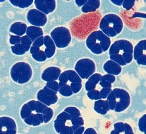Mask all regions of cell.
<instances>
[{
    "label": "cell",
    "instance_id": "obj_1",
    "mask_svg": "<svg viewBox=\"0 0 146 134\" xmlns=\"http://www.w3.org/2000/svg\"><path fill=\"white\" fill-rule=\"evenodd\" d=\"M47 107L39 101L31 100L22 107L20 115L27 124L38 126L43 123V117Z\"/></svg>",
    "mask_w": 146,
    "mask_h": 134
},
{
    "label": "cell",
    "instance_id": "obj_2",
    "mask_svg": "<svg viewBox=\"0 0 146 134\" xmlns=\"http://www.w3.org/2000/svg\"><path fill=\"white\" fill-rule=\"evenodd\" d=\"M84 124L82 117H72L65 112L60 114L54 121V129L59 134H73L78 128Z\"/></svg>",
    "mask_w": 146,
    "mask_h": 134
},
{
    "label": "cell",
    "instance_id": "obj_3",
    "mask_svg": "<svg viewBox=\"0 0 146 134\" xmlns=\"http://www.w3.org/2000/svg\"><path fill=\"white\" fill-rule=\"evenodd\" d=\"M111 39L101 30L93 32L86 39V45L94 53L100 54L110 48Z\"/></svg>",
    "mask_w": 146,
    "mask_h": 134
},
{
    "label": "cell",
    "instance_id": "obj_4",
    "mask_svg": "<svg viewBox=\"0 0 146 134\" xmlns=\"http://www.w3.org/2000/svg\"><path fill=\"white\" fill-rule=\"evenodd\" d=\"M110 109L117 112H120L126 109L130 104V96L125 90L115 88L107 96Z\"/></svg>",
    "mask_w": 146,
    "mask_h": 134
},
{
    "label": "cell",
    "instance_id": "obj_5",
    "mask_svg": "<svg viewBox=\"0 0 146 134\" xmlns=\"http://www.w3.org/2000/svg\"><path fill=\"white\" fill-rule=\"evenodd\" d=\"M123 27L121 18L114 14L104 16L101 20L100 28L102 31L108 37H113L120 33Z\"/></svg>",
    "mask_w": 146,
    "mask_h": 134
},
{
    "label": "cell",
    "instance_id": "obj_6",
    "mask_svg": "<svg viewBox=\"0 0 146 134\" xmlns=\"http://www.w3.org/2000/svg\"><path fill=\"white\" fill-rule=\"evenodd\" d=\"M133 46L128 40H117L114 42L109 49L110 55L119 54L123 56L126 64L130 63L133 59Z\"/></svg>",
    "mask_w": 146,
    "mask_h": 134
},
{
    "label": "cell",
    "instance_id": "obj_7",
    "mask_svg": "<svg viewBox=\"0 0 146 134\" xmlns=\"http://www.w3.org/2000/svg\"><path fill=\"white\" fill-rule=\"evenodd\" d=\"M11 75L13 81L16 83H25L32 77V69L30 65L26 62H17L12 67Z\"/></svg>",
    "mask_w": 146,
    "mask_h": 134
},
{
    "label": "cell",
    "instance_id": "obj_8",
    "mask_svg": "<svg viewBox=\"0 0 146 134\" xmlns=\"http://www.w3.org/2000/svg\"><path fill=\"white\" fill-rule=\"evenodd\" d=\"M59 81L69 85L73 94L78 93L82 86V79L74 70H67L60 73Z\"/></svg>",
    "mask_w": 146,
    "mask_h": 134
},
{
    "label": "cell",
    "instance_id": "obj_9",
    "mask_svg": "<svg viewBox=\"0 0 146 134\" xmlns=\"http://www.w3.org/2000/svg\"><path fill=\"white\" fill-rule=\"evenodd\" d=\"M51 38L58 48L67 47L71 41L72 38L69 29L64 26L56 27L51 32Z\"/></svg>",
    "mask_w": 146,
    "mask_h": 134
},
{
    "label": "cell",
    "instance_id": "obj_10",
    "mask_svg": "<svg viewBox=\"0 0 146 134\" xmlns=\"http://www.w3.org/2000/svg\"><path fill=\"white\" fill-rule=\"evenodd\" d=\"M75 69L81 78L87 79L95 71V64L90 59H81L76 63Z\"/></svg>",
    "mask_w": 146,
    "mask_h": 134
},
{
    "label": "cell",
    "instance_id": "obj_11",
    "mask_svg": "<svg viewBox=\"0 0 146 134\" xmlns=\"http://www.w3.org/2000/svg\"><path fill=\"white\" fill-rule=\"evenodd\" d=\"M57 92L48 88L46 86L38 91L37 99L38 101L46 106L55 104L58 100Z\"/></svg>",
    "mask_w": 146,
    "mask_h": 134
},
{
    "label": "cell",
    "instance_id": "obj_12",
    "mask_svg": "<svg viewBox=\"0 0 146 134\" xmlns=\"http://www.w3.org/2000/svg\"><path fill=\"white\" fill-rule=\"evenodd\" d=\"M27 20L31 24L36 26H43L47 21L46 14L35 9H30L27 15Z\"/></svg>",
    "mask_w": 146,
    "mask_h": 134
},
{
    "label": "cell",
    "instance_id": "obj_13",
    "mask_svg": "<svg viewBox=\"0 0 146 134\" xmlns=\"http://www.w3.org/2000/svg\"><path fill=\"white\" fill-rule=\"evenodd\" d=\"M17 126L12 118L8 117H0V134H16Z\"/></svg>",
    "mask_w": 146,
    "mask_h": 134
},
{
    "label": "cell",
    "instance_id": "obj_14",
    "mask_svg": "<svg viewBox=\"0 0 146 134\" xmlns=\"http://www.w3.org/2000/svg\"><path fill=\"white\" fill-rule=\"evenodd\" d=\"M146 40L140 41L135 46L133 57L139 65H146Z\"/></svg>",
    "mask_w": 146,
    "mask_h": 134
},
{
    "label": "cell",
    "instance_id": "obj_15",
    "mask_svg": "<svg viewBox=\"0 0 146 134\" xmlns=\"http://www.w3.org/2000/svg\"><path fill=\"white\" fill-rule=\"evenodd\" d=\"M35 3L37 10L45 14L52 13L56 8V1L54 0H36Z\"/></svg>",
    "mask_w": 146,
    "mask_h": 134
},
{
    "label": "cell",
    "instance_id": "obj_16",
    "mask_svg": "<svg viewBox=\"0 0 146 134\" xmlns=\"http://www.w3.org/2000/svg\"><path fill=\"white\" fill-rule=\"evenodd\" d=\"M61 73L59 67H50L46 69L42 75V79L47 82L56 81L58 79Z\"/></svg>",
    "mask_w": 146,
    "mask_h": 134
},
{
    "label": "cell",
    "instance_id": "obj_17",
    "mask_svg": "<svg viewBox=\"0 0 146 134\" xmlns=\"http://www.w3.org/2000/svg\"><path fill=\"white\" fill-rule=\"evenodd\" d=\"M111 134H134L131 126L126 123L118 122L114 124Z\"/></svg>",
    "mask_w": 146,
    "mask_h": 134
},
{
    "label": "cell",
    "instance_id": "obj_18",
    "mask_svg": "<svg viewBox=\"0 0 146 134\" xmlns=\"http://www.w3.org/2000/svg\"><path fill=\"white\" fill-rule=\"evenodd\" d=\"M104 71L111 75H119L122 71V67L114 61L109 60L107 61L103 66Z\"/></svg>",
    "mask_w": 146,
    "mask_h": 134
},
{
    "label": "cell",
    "instance_id": "obj_19",
    "mask_svg": "<svg viewBox=\"0 0 146 134\" xmlns=\"http://www.w3.org/2000/svg\"><path fill=\"white\" fill-rule=\"evenodd\" d=\"M44 44L46 47L44 53L47 58H51L55 53L56 46L52 38L49 36L44 37Z\"/></svg>",
    "mask_w": 146,
    "mask_h": 134
},
{
    "label": "cell",
    "instance_id": "obj_20",
    "mask_svg": "<svg viewBox=\"0 0 146 134\" xmlns=\"http://www.w3.org/2000/svg\"><path fill=\"white\" fill-rule=\"evenodd\" d=\"M94 109L100 114L102 115L106 114L110 109L108 101L102 100L96 101L94 103Z\"/></svg>",
    "mask_w": 146,
    "mask_h": 134
},
{
    "label": "cell",
    "instance_id": "obj_21",
    "mask_svg": "<svg viewBox=\"0 0 146 134\" xmlns=\"http://www.w3.org/2000/svg\"><path fill=\"white\" fill-rule=\"evenodd\" d=\"M26 34L31 41L34 42L36 38L42 36L43 32L40 27L31 26L27 28Z\"/></svg>",
    "mask_w": 146,
    "mask_h": 134
},
{
    "label": "cell",
    "instance_id": "obj_22",
    "mask_svg": "<svg viewBox=\"0 0 146 134\" xmlns=\"http://www.w3.org/2000/svg\"><path fill=\"white\" fill-rule=\"evenodd\" d=\"M100 1L99 0H87L82 7V11L84 13L95 12L100 8Z\"/></svg>",
    "mask_w": 146,
    "mask_h": 134
},
{
    "label": "cell",
    "instance_id": "obj_23",
    "mask_svg": "<svg viewBox=\"0 0 146 134\" xmlns=\"http://www.w3.org/2000/svg\"><path fill=\"white\" fill-rule=\"evenodd\" d=\"M102 76L101 74L98 73H96L91 75L85 83L86 90L89 91L94 90L96 87V84L100 81Z\"/></svg>",
    "mask_w": 146,
    "mask_h": 134
},
{
    "label": "cell",
    "instance_id": "obj_24",
    "mask_svg": "<svg viewBox=\"0 0 146 134\" xmlns=\"http://www.w3.org/2000/svg\"><path fill=\"white\" fill-rule=\"evenodd\" d=\"M27 26L25 23L21 22H17L13 23L10 27V31L17 36L23 35L27 30Z\"/></svg>",
    "mask_w": 146,
    "mask_h": 134
},
{
    "label": "cell",
    "instance_id": "obj_25",
    "mask_svg": "<svg viewBox=\"0 0 146 134\" xmlns=\"http://www.w3.org/2000/svg\"><path fill=\"white\" fill-rule=\"evenodd\" d=\"M59 84L58 91L60 94L63 96H69L73 94L70 87L66 84L59 82Z\"/></svg>",
    "mask_w": 146,
    "mask_h": 134
},
{
    "label": "cell",
    "instance_id": "obj_26",
    "mask_svg": "<svg viewBox=\"0 0 146 134\" xmlns=\"http://www.w3.org/2000/svg\"><path fill=\"white\" fill-rule=\"evenodd\" d=\"M20 43L23 45L25 52H28L31 48L32 42L29 38L26 35L21 37Z\"/></svg>",
    "mask_w": 146,
    "mask_h": 134
},
{
    "label": "cell",
    "instance_id": "obj_27",
    "mask_svg": "<svg viewBox=\"0 0 146 134\" xmlns=\"http://www.w3.org/2000/svg\"><path fill=\"white\" fill-rule=\"evenodd\" d=\"M64 112L68 113L72 117H81V114L80 111L74 107H69L65 109Z\"/></svg>",
    "mask_w": 146,
    "mask_h": 134
},
{
    "label": "cell",
    "instance_id": "obj_28",
    "mask_svg": "<svg viewBox=\"0 0 146 134\" xmlns=\"http://www.w3.org/2000/svg\"><path fill=\"white\" fill-rule=\"evenodd\" d=\"M11 48L13 53L17 55H22L26 53L21 43L18 44L14 46H12Z\"/></svg>",
    "mask_w": 146,
    "mask_h": 134
},
{
    "label": "cell",
    "instance_id": "obj_29",
    "mask_svg": "<svg viewBox=\"0 0 146 134\" xmlns=\"http://www.w3.org/2000/svg\"><path fill=\"white\" fill-rule=\"evenodd\" d=\"M111 60L114 61L120 66H125L126 65L123 56L119 54H113L110 55Z\"/></svg>",
    "mask_w": 146,
    "mask_h": 134
},
{
    "label": "cell",
    "instance_id": "obj_30",
    "mask_svg": "<svg viewBox=\"0 0 146 134\" xmlns=\"http://www.w3.org/2000/svg\"><path fill=\"white\" fill-rule=\"evenodd\" d=\"M32 56L35 60L40 62L45 61L47 59L45 53L42 50H40L37 53L32 54Z\"/></svg>",
    "mask_w": 146,
    "mask_h": 134
},
{
    "label": "cell",
    "instance_id": "obj_31",
    "mask_svg": "<svg viewBox=\"0 0 146 134\" xmlns=\"http://www.w3.org/2000/svg\"><path fill=\"white\" fill-rule=\"evenodd\" d=\"M53 110L51 108L48 107L43 117V123H47L49 122L53 117Z\"/></svg>",
    "mask_w": 146,
    "mask_h": 134
},
{
    "label": "cell",
    "instance_id": "obj_32",
    "mask_svg": "<svg viewBox=\"0 0 146 134\" xmlns=\"http://www.w3.org/2000/svg\"><path fill=\"white\" fill-rule=\"evenodd\" d=\"M87 95L89 98L92 100H98L101 99L100 91L96 90L94 89L88 91Z\"/></svg>",
    "mask_w": 146,
    "mask_h": 134
},
{
    "label": "cell",
    "instance_id": "obj_33",
    "mask_svg": "<svg viewBox=\"0 0 146 134\" xmlns=\"http://www.w3.org/2000/svg\"><path fill=\"white\" fill-rule=\"evenodd\" d=\"M146 114H144L139 119L138 122V127L139 129L142 132L146 134Z\"/></svg>",
    "mask_w": 146,
    "mask_h": 134
},
{
    "label": "cell",
    "instance_id": "obj_34",
    "mask_svg": "<svg viewBox=\"0 0 146 134\" xmlns=\"http://www.w3.org/2000/svg\"><path fill=\"white\" fill-rule=\"evenodd\" d=\"M46 87L56 92H58L59 89V84L56 81L47 82Z\"/></svg>",
    "mask_w": 146,
    "mask_h": 134
},
{
    "label": "cell",
    "instance_id": "obj_35",
    "mask_svg": "<svg viewBox=\"0 0 146 134\" xmlns=\"http://www.w3.org/2000/svg\"><path fill=\"white\" fill-rule=\"evenodd\" d=\"M115 80H116V77L114 75L107 74L102 76L100 81H106L112 84L115 82Z\"/></svg>",
    "mask_w": 146,
    "mask_h": 134
},
{
    "label": "cell",
    "instance_id": "obj_36",
    "mask_svg": "<svg viewBox=\"0 0 146 134\" xmlns=\"http://www.w3.org/2000/svg\"><path fill=\"white\" fill-rule=\"evenodd\" d=\"M33 1V0H19L18 7L21 8H25L31 6Z\"/></svg>",
    "mask_w": 146,
    "mask_h": 134
},
{
    "label": "cell",
    "instance_id": "obj_37",
    "mask_svg": "<svg viewBox=\"0 0 146 134\" xmlns=\"http://www.w3.org/2000/svg\"><path fill=\"white\" fill-rule=\"evenodd\" d=\"M135 1H123V7L124 8L126 9V10H129L131 9L135 3Z\"/></svg>",
    "mask_w": 146,
    "mask_h": 134
},
{
    "label": "cell",
    "instance_id": "obj_38",
    "mask_svg": "<svg viewBox=\"0 0 146 134\" xmlns=\"http://www.w3.org/2000/svg\"><path fill=\"white\" fill-rule=\"evenodd\" d=\"M111 88H103L100 91V97L101 99H106L108 96L111 91Z\"/></svg>",
    "mask_w": 146,
    "mask_h": 134
},
{
    "label": "cell",
    "instance_id": "obj_39",
    "mask_svg": "<svg viewBox=\"0 0 146 134\" xmlns=\"http://www.w3.org/2000/svg\"><path fill=\"white\" fill-rule=\"evenodd\" d=\"M21 37L19 36L11 35L10 39V43L14 45L18 44H20L21 42Z\"/></svg>",
    "mask_w": 146,
    "mask_h": 134
},
{
    "label": "cell",
    "instance_id": "obj_40",
    "mask_svg": "<svg viewBox=\"0 0 146 134\" xmlns=\"http://www.w3.org/2000/svg\"><path fill=\"white\" fill-rule=\"evenodd\" d=\"M44 44V36H41L36 38L32 44V46L40 48Z\"/></svg>",
    "mask_w": 146,
    "mask_h": 134
},
{
    "label": "cell",
    "instance_id": "obj_41",
    "mask_svg": "<svg viewBox=\"0 0 146 134\" xmlns=\"http://www.w3.org/2000/svg\"><path fill=\"white\" fill-rule=\"evenodd\" d=\"M100 84L103 88H110L112 87L111 84L106 81H100Z\"/></svg>",
    "mask_w": 146,
    "mask_h": 134
},
{
    "label": "cell",
    "instance_id": "obj_42",
    "mask_svg": "<svg viewBox=\"0 0 146 134\" xmlns=\"http://www.w3.org/2000/svg\"><path fill=\"white\" fill-rule=\"evenodd\" d=\"M83 134H97V133L94 129L92 128H89L85 131Z\"/></svg>",
    "mask_w": 146,
    "mask_h": 134
},
{
    "label": "cell",
    "instance_id": "obj_43",
    "mask_svg": "<svg viewBox=\"0 0 146 134\" xmlns=\"http://www.w3.org/2000/svg\"><path fill=\"white\" fill-rule=\"evenodd\" d=\"M85 129V128L84 126H81L78 128L74 132L73 134H82Z\"/></svg>",
    "mask_w": 146,
    "mask_h": 134
},
{
    "label": "cell",
    "instance_id": "obj_44",
    "mask_svg": "<svg viewBox=\"0 0 146 134\" xmlns=\"http://www.w3.org/2000/svg\"><path fill=\"white\" fill-rule=\"evenodd\" d=\"M40 50V48L35 47V46H32L31 47L30 53L31 54H34L37 53Z\"/></svg>",
    "mask_w": 146,
    "mask_h": 134
},
{
    "label": "cell",
    "instance_id": "obj_45",
    "mask_svg": "<svg viewBox=\"0 0 146 134\" xmlns=\"http://www.w3.org/2000/svg\"><path fill=\"white\" fill-rule=\"evenodd\" d=\"M75 1H76V4L78 7H81L83 6L86 3L87 0H76Z\"/></svg>",
    "mask_w": 146,
    "mask_h": 134
},
{
    "label": "cell",
    "instance_id": "obj_46",
    "mask_svg": "<svg viewBox=\"0 0 146 134\" xmlns=\"http://www.w3.org/2000/svg\"><path fill=\"white\" fill-rule=\"evenodd\" d=\"M111 1L115 5H117V6H121L123 4V0H114V1L112 0V1Z\"/></svg>",
    "mask_w": 146,
    "mask_h": 134
},
{
    "label": "cell",
    "instance_id": "obj_47",
    "mask_svg": "<svg viewBox=\"0 0 146 134\" xmlns=\"http://www.w3.org/2000/svg\"><path fill=\"white\" fill-rule=\"evenodd\" d=\"M19 0H10V2L14 6L18 7Z\"/></svg>",
    "mask_w": 146,
    "mask_h": 134
},
{
    "label": "cell",
    "instance_id": "obj_48",
    "mask_svg": "<svg viewBox=\"0 0 146 134\" xmlns=\"http://www.w3.org/2000/svg\"><path fill=\"white\" fill-rule=\"evenodd\" d=\"M0 1V2H1V1Z\"/></svg>",
    "mask_w": 146,
    "mask_h": 134
}]
</instances>
